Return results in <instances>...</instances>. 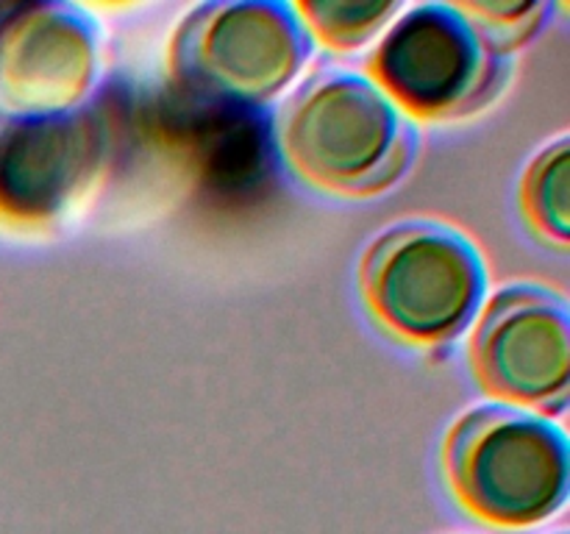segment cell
I'll return each mask as SVG.
<instances>
[{"label":"cell","instance_id":"6da1fadb","mask_svg":"<svg viewBox=\"0 0 570 534\" xmlns=\"http://www.w3.org/2000/svg\"><path fill=\"white\" fill-rule=\"evenodd\" d=\"M273 139L298 178L340 198L387 192L417 156L421 134L367 76H312L276 115Z\"/></svg>","mask_w":570,"mask_h":534},{"label":"cell","instance_id":"ba28073f","mask_svg":"<svg viewBox=\"0 0 570 534\" xmlns=\"http://www.w3.org/2000/svg\"><path fill=\"white\" fill-rule=\"evenodd\" d=\"M98 22L76 3H37L0 22L3 115H56L83 103L98 76Z\"/></svg>","mask_w":570,"mask_h":534},{"label":"cell","instance_id":"7a4b0ae2","mask_svg":"<svg viewBox=\"0 0 570 534\" xmlns=\"http://www.w3.org/2000/svg\"><path fill=\"white\" fill-rule=\"evenodd\" d=\"M445 478L462 510L495 528H529L568 498L566 428L507 404H482L445 432Z\"/></svg>","mask_w":570,"mask_h":534},{"label":"cell","instance_id":"3957f363","mask_svg":"<svg viewBox=\"0 0 570 534\" xmlns=\"http://www.w3.org/2000/svg\"><path fill=\"white\" fill-rule=\"evenodd\" d=\"M360 289L367 312L393 337L417 348H443L482 306L488 261L451 222L399 220L362 254Z\"/></svg>","mask_w":570,"mask_h":534},{"label":"cell","instance_id":"52a82bcc","mask_svg":"<svg viewBox=\"0 0 570 534\" xmlns=\"http://www.w3.org/2000/svg\"><path fill=\"white\" fill-rule=\"evenodd\" d=\"M109 131L92 103L56 115H0V222L42 228L87 195Z\"/></svg>","mask_w":570,"mask_h":534},{"label":"cell","instance_id":"8992f818","mask_svg":"<svg viewBox=\"0 0 570 534\" xmlns=\"http://www.w3.org/2000/svg\"><path fill=\"white\" fill-rule=\"evenodd\" d=\"M468 362L479 387L499 404L562 415L570 395L568 300L543 284L501 287L479 312Z\"/></svg>","mask_w":570,"mask_h":534},{"label":"cell","instance_id":"30bf717a","mask_svg":"<svg viewBox=\"0 0 570 534\" xmlns=\"http://www.w3.org/2000/svg\"><path fill=\"white\" fill-rule=\"evenodd\" d=\"M312 39L328 50L348 53L371 42L401 11L399 0L387 3H351V0H298L293 3Z\"/></svg>","mask_w":570,"mask_h":534},{"label":"cell","instance_id":"8fae6325","mask_svg":"<svg viewBox=\"0 0 570 534\" xmlns=\"http://www.w3.org/2000/svg\"><path fill=\"white\" fill-rule=\"evenodd\" d=\"M456 3L482 28L490 44L504 56H512L518 48H523L540 31L546 17L551 14L549 3H532V0H515V3H507V0H495V3L456 0Z\"/></svg>","mask_w":570,"mask_h":534},{"label":"cell","instance_id":"5b68a950","mask_svg":"<svg viewBox=\"0 0 570 534\" xmlns=\"http://www.w3.org/2000/svg\"><path fill=\"white\" fill-rule=\"evenodd\" d=\"M365 76L410 120H462L488 109L512 76L460 3H417L379 39Z\"/></svg>","mask_w":570,"mask_h":534},{"label":"cell","instance_id":"277c9868","mask_svg":"<svg viewBox=\"0 0 570 534\" xmlns=\"http://www.w3.org/2000/svg\"><path fill=\"white\" fill-rule=\"evenodd\" d=\"M315 39L293 3H200L170 37V87L200 103L262 109L298 78Z\"/></svg>","mask_w":570,"mask_h":534},{"label":"cell","instance_id":"9c48e42d","mask_svg":"<svg viewBox=\"0 0 570 534\" xmlns=\"http://www.w3.org/2000/svg\"><path fill=\"white\" fill-rule=\"evenodd\" d=\"M523 220L543 243L566 250L570 239V139L557 137L546 145L521 178Z\"/></svg>","mask_w":570,"mask_h":534}]
</instances>
